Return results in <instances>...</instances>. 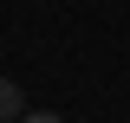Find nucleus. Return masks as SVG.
<instances>
[{"instance_id": "nucleus-1", "label": "nucleus", "mask_w": 130, "mask_h": 123, "mask_svg": "<svg viewBox=\"0 0 130 123\" xmlns=\"http://www.w3.org/2000/svg\"><path fill=\"white\" fill-rule=\"evenodd\" d=\"M20 117H26V91L13 78H0V123H20Z\"/></svg>"}, {"instance_id": "nucleus-2", "label": "nucleus", "mask_w": 130, "mask_h": 123, "mask_svg": "<svg viewBox=\"0 0 130 123\" xmlns=\"http://www.w3.org/2000/svg\"><path fill=\"white\" fill-rule=\"evenodd\" d=\"M20 123H65V117H52V110H26Z\"/></svg>"}]
</instances>
